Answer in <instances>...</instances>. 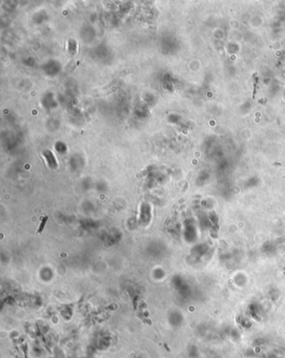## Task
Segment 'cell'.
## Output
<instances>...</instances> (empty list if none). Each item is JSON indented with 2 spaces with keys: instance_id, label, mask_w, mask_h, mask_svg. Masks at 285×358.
<instances>
[{
  "instance_id": "cell-1",
  "label": "cell",
  "mask_w": 285,
  "mask_h": 358,
  "mask_svg": "<svg viewBox=\"0 0 285 358\" xmlns=\"http://www.w3.org/2000/svg\"><path fill=\"white\" fill-rule=\"evenodd\" d=\"M47 220H48V216H44V217L43 218V219H42V221L40 222V224H39V229H38V231H37L38 233H40L41 232L43 231V228H44V225H45V224H46Z\"/></svg>"
}]
</instances>
